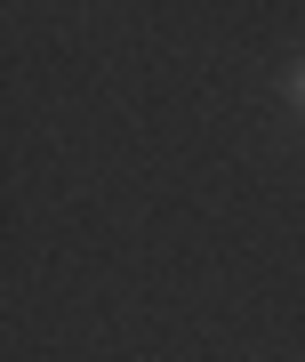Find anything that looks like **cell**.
<instances>
[{
  "label": "cell",
  "instance_id": "1",
  "mask_svg": "<svg viewBox=\"0 0 305 362\" xmlns=\"http://www.w3.org/2000/svg\"><path fill=\"white\" fill-rule=\"evenodd\" d=\"M289 105H297V113H305V57H297V65H289Z\"/></svg>",
  "mask_w": 305,
  "mask_h": 362
}]
</instances>
